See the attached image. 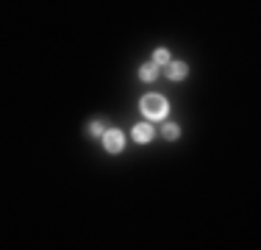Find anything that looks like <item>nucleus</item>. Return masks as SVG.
Returning <instances> with one entry per match:
<instances>
[{
    "mask_svg": "<svg viewBox=\"0 0 261 250\" xmlns=\"http://www.w3.org/2000/svg\"><path fill=\"white\" fill-rule=\"evenodd\" d=\"M161 134H164V139L175 142L178 136H181V128H178V122H167V125H164V131H161Z\"/></svg>",
    "mask_w": 261,
    "mask_h": 250,
    "instance_id": "423d86ee",
    "label": "nucleus"
},
{
    "mask_svg": "<svg viewBox=\"0 0 261 250\" xmlns=\"http://www.w3.org/2000/svg\"><path fill=\"white\" fill-rule=\"evenodd\" d=\"M156 78H159V64H156V61H147V64L139 67V81H145V84H153Z\"/></svg>",
    "mask_w": 261,
    "mask_h": 250,
    "instance_id": "39448f33",
    "label": "nucleus"
},
{
    "mask_svg": "<svg viewBox=\"0 0 261 250\" xmlns=\"http://www.w3.org/2000/svg\"><path fill=\"white\" fill-rule=\"evenodd\" d=\"M150 61H156L159 67H161V64H167V61H170V50H167V47L153 50V59H150Z\"/></svg>",
    "mask_w": 261,
    "mask_h": 250,
    "instance_id": "6e6552de",
    "label": "nucleus"
},
{
    "mask_svg": "<svg viewBox=\"0 0 261 250\" xmlns=\"http://www.w3.org/2000/svg\"><path fill=\"white\" fill-rule=\"evenodd\" d=\"M186 72H189L186 61H167V78L170 81H181L186 78Z\"/></svg>",
    "mask_w": 261,
    "mask_h": 250,
    "instance_id": "20e7f679",
    "label": "nucleus"
},
{
    "mask_svg": "<svg viewBox=\"0 0 261 250\" xmlns=\"http://www.w3.org/2000/svg\"><path fill=\"white\" fill-rule=\"evenodd\" d=\"M139 109H142V114H145L147 120H164L167 111H170V106H167V100L161 95H145L142 103H139Z\"/></svg>",
    "mask_w": 261,
    "mask_h": 250,
    "instance_id": "f257e3e1",
    "label": "nucleus"
},
{
    "mask_svg": "<svg viewBox=\"0 0 261 250\" xmlns=\"http://www.w3.org/2000/svg\"><path fill=\"white\" fill-rule=\"evenodd\" d=\"M130 136H134V142H139V145H147V142L156 136V131H153L150 122H139L134 125V131H130Z\"/></svg>",
    "mask_w": 261,
    "mask_h": 250,
    "instance_id": "7ed1b4c3",
    "label": "nucleus"
},
{
    "mask_svg": "<svg viewBox=\"0 0 261 250\" xmlns=\"http://www.w3.org/2000/svg\"><path fill=\"white\" fill-rule=\"evenodd\" d=\"M103 131H106V122L103 120H95V122L86 125V136H103Z\"/></svg>",
    "mask_w": 261,
    "mask_h": 250,
    "instance_id": "0eeeda50",
    "label": "nucleus"
},
{
    "mask_svg": "<svg viewBox=\"0 0 261 250\" xmlns=\"http://www.w3.org/2000/svg\"><path fill=\"white\" fill-rule=\"evenodd\" d=\"M103 147L109 150V153H120V150L125 147V134H122L120 128H106L103 131Z\"/></svg>",
    "mask_w": 261,
    "mask_h": 250,
    "instance_id": "f03ea898",
    "label": "nucleus"
}]
</instances>
